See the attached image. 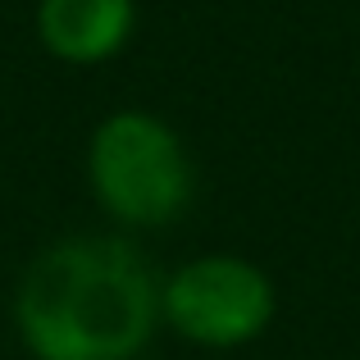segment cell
Instances as JSON below:
<instances>
[{
	"instance_id": "1",
	"label": "cell",
	"mask_w": 360,
	"mask_h": 360,
	"mask_svg": "<svg viewBox=\"0 0 360 360\" xmlns=\"http://www.w3.org/2000/svg\"><path fill=\"white\" fill-rule=\"evenodd\" d=\"M14 324L37 360H132L160 324V288L119 238H73L27 264Z\"/></svg>"
},
{
	"instance_id": "2",
	"label": "cell",
	"mask_w": 360,
	"mask_h": 360,
	"mask_svg": "<svg viewBox=\"0 0 360 360\" xmlns=\"http://www.w3.org/2000/svg\"><path fill=\"white\" fill-rule=\"evenodd\" d=\"M87 178L119 224L160 229L192 201V160L183 137L146 110H119L91 132Z\"/></svg>"
},
{
	"instance_id": "3",
	"label": "cell",
	"mask_w": 360,
	"mask_h": 360,
	"mask_svg": "<svg viewBox=\"0 0 360 360\" xmlns=\"http://www.w3.org/2000/svg\"><path fill=\"white\" fill-rule=\"evenodd\" d=\"M274 283L242 255L187 260L160 292V315L201 347H242L274 319Z\"/></svg>"
},
{
	"instance_id": "4",
	"label": "cell",
	"mask_w": 360,
	"mask_h": 360,
	"mask_svg": "<svg viewBox=\"0 0 360 360\" xmlns=\"http://www.w3.org/2000/svg\"><path fill=\"white\" fill-rule=\"evenodd\" d=\"M137 23L132 0H41L37 37L64 64H101L119 55Z\"/></svg>"
}]
</instances>
